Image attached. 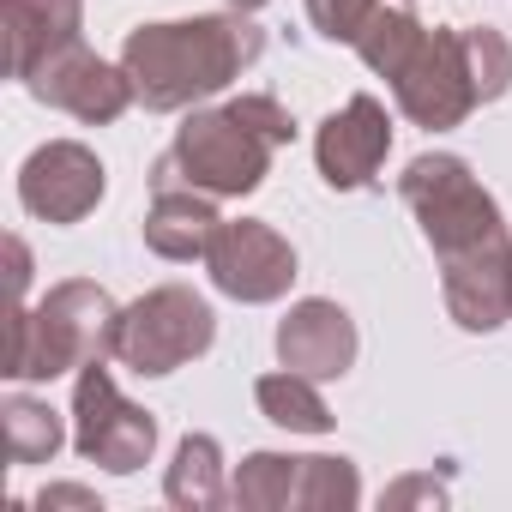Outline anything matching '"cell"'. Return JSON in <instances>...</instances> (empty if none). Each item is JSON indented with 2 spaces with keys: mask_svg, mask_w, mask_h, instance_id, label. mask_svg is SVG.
Listing matches in <instances>:
<instances>
[{
  "mask_svg": "<svg viewBox=\"0 0 512 512\" xmlns=\"http://www.w3.org/2000/svg\"><path fill=\"white\" fill-rule=\"evenodd\" d=\"M266 55V31L247 13L229 19H181V25H145L127 37L121 67L133 79V97L157 115L187 109L211 91H223L235 73H247Z\"/></svg>",
  "mask_w": 512,
  "mask_h": 512,
  "instance_id": "cell-2",
  "label": "cell"
},
{
  "mask_svg": "<svg viewBox=\"0 0 512 512\" xmlns=\"http://www.w3.org/2000/svg\"><path fill=\"white\" fill-rule=\"evenodd\" d=\"M73 446H79L91 464L115 470V476H127V470L151 464L157 422H151L139 404H127V398H121V386L109 380V368H103V362L79 368V386H73Z\"/></svg>",
  "mask_w": 512,
  "mask_h": 512,
  "instance_id": "cell-7",
  "label": "cell"
},
{
  "mask_svg": "<svg viewBox=\"0 0 512 512\" xmlns=\"http://www.w3.org/2000/svg\"><path fill=\"white\" fill-rule=\"evenodd\" d=\"M229 500L235 506H253V512H332V506H356L362 500V482H356V464L350 458H284V452H253L235 482H229Z\"/></svg>",
  "mask_w": 512,
  "mask_h": 512,
  "instance_id": "cell-6",
  "label": "cell"
},
{
  "mask_svg": "<svg viewBox=\"0 0 512 512\" xmlns=\"http://www.w3.org/2000/svg\"><path fill=\"white\" fill-rule=\"evenodd\" d=\"M121 338V308L109 290L73 278L55 284L43 308H13V344H7V380H55L67 368L109 362Z\"/></svg>",
  "mask_w": 512,
  "mask_h": 512,
  "instance_id": "cell-3",
  "label": "cell"
},
{
  "mask_svg": "<svg viewBox=\"0 0 512 512\" xmlns=\"http://www.w3.org/2000/svg\"><path fill=\"white\" fill-rule=\"evenodd\" d=\"M253 398H260V410H266L278 428H290V434H326V428H332L326 398H320V392H314V380H308V374H296V368L266 374L260 386H253Z\"/></svg>",
  "mask_w": 512,
  "mask_h": 512,
  "instance_id": "cell-19",
  "label": "cell"
},
{
  "mask_svg": "<svg viewBox=\"0 0 512 512\" xmlns=\"http://www.w3.org/2000/svg\"><path fill=\"white\" fill-rule=\"evenodd\" d=\"M398 91V109L440 133V127H458L482 97H476V73H470V55H464V31H434L422 37V49L410 55V67L392 79Z\"/></svg>",
  "mask_w": 512,
  "mask_h": 512,
  "instance_id": "cell-8",
  "label": "cell"
},
{
  "mask_svg": "<svg viewBox=\"0 0 512 512\" xmlns=\"http://www.w3.org/2000/svg\"><path fill=\"white\" fill-rule=\"evenodd\" d=\"M217 223H223V217L211 211V193L169 187V193H157V205H151V217H145V247L163 253V260H205Z\"/></svg>",
  "mask_w": 512,
  "mask_h": 512,
  "instance_id": "cell-16",
  "label": "cell"
},
{
  "mask_svg": "<svg viewBox=\"0 0 512 512\" xmlns=\"http://www.w3.org/2000/svg\"><path fill=\"white\" fill-rule=\"evenodd\" d=\"M464 55H470V73H476V97L494 103L512 85V43L494 25H470L464 31Z\"/></svg>",
  "mask_w": 512,
  "mask_h": 512,
  "instance_id": "cell-21",
  "label": "cell"
},
{
  "mask_svg": "<svg viewBox=\"0 0 512 512\" xmlns=\"http://www.w3.org/2000/svg\"><path fill=\"white\" fill-rule=\"evenodd\" d=\"M440 290H446V308L464 332H494L500 320H512V235L446 260Z\"/></svg>",
  "mask_w": 512,
  "mask_h": 512,
  "instance_id": "cell-13",
  "label": "cell"
},
{
  "mask_svg": "<svg viewBox=\"0 0 512 512\" xmlns=\"http://www.w3.org/2000/svg\"><path fill=\"white\" fill-rule=\"evenodd\" d=\"M422 37H428V31H422V19L410 13V0H380L374 19L362 25V37H356L350 49H356L380 79H398V73L410 67V55L422 49Z\"/></svg>",
  "mask_w": 512,
  "mask_h": 512,
  "instance_id": "cell-17",
  "label": "cell"
},
{
  "mask_svg": "<svg viewBox=\"0 0 512 512\" xmlns=\"http://www.w3.org/2000/svg\"><path fill=\"white\" fill-rule=\"evenodd\" d=\"M205 272L235 302H278L296 284V247L272 223H253V217L217 223V235L205 247Z\"/></svg>",
  "mask_w": 512,
  "mask_h": 512,
  "instance_id": "cell-9",
  "label": "cell"
},
{
  "mask_svg": "<svg viewBox=\"0 0 512 512\" xmlns=\"http://www.w3.org/2000/svg\"><path fill=\"white\" fill-rule=\"evenodd\" d=\"M7 458L13 464H49L61 452V416L37 398H7Z\"/></svg>",
  "mask_w": 512,
  "mask_h": 512,
  "instance_id": "cell-20",
  "label": "cell"
},
{
  "mask_svg": "<svg viewBox=\"0 0 512 512\" xmlns=\"http://www.w3.org/2000/svg\"><path fill=\"white\" fill-rule=\"evenodd\" d=\"M374 7L380 0H308V19H314V31L326 43H356L362 25L374 19Z\"/></svg>",
  "mask_w": 512,
  "mask_h": 512,
  "instance_id": "cell-22",
  "label": "cell"
},
{
  "mask_svg": "<svg viewBox=\"0 0 512 512\" xmlns=\"http://www.w3.org/2000/svg\"><path fill=\"white\" fill-rule=\"evenodd\" d=\"M422 494H440V500H446V488H434V482H404V488H392V500H422Z\"/></svg>",
  "mask_w": 512,
  "mask_h": 512,
  "instance_id": "cell-25",
  "label": "cell"
},
{
  "mask_svg": "<svg viewBox=\"0 0 512 512\" xmlns=\"http://www.w3.org/2000/svg\"><path fill=\"white\" fill-rule=\"evenodd\" d=\"M386 151H392V121H386V109H380L368 91L350 97V103L320 127V139H314L320 175H326V187H338V193L368 187V181L380 175Z\"/></svg>",
  "mask_w": 512,
  "mask_h": 512,
  "instance_id": "cell-12",
  "label": "cell"
},
{
  "mask_svg": "<svg viewBox=\"0 0 512 512\" xmlns=\"http://www.w3.org/2000/svg\"><path fill=\"white\" fill-rule=\"evenodd\" d=\"M296 139V121L278 97H235L223 109H193L175 145L151 169V193L193 187L211 199H241L266 181L272 151Z\"/></svg>",
  "mask_w": 512,
  "mask_h": 512,
  "instance_id": "cell-1",
  "label": "cell"
},
{
  "mask_svg": "<svg viewBox=\"0 0 512 512\" xmlns=\"http://www.w3.org/2000/svg\"><path fill=\"white\" fill-rule=\"evenodd\" d=\"M25 85H31V97H37V103H49V109L73 115V121H85V127H103V121L127 115V103H133V79H127V67L97 61L85 43H73V49L49 55Z\"/></svg>",
  "mask_w": 512,
  "mask_h": 512,
  "instance_id": "cell-10",
  "label": "cell"
},
{
  "mask_svg": "<svg viewBox=\"0 0 512 512\" xmlns=\"http://www.w3.org/2000/svg\"><path fill=\"white\" fill-rule=\"evenodd\" d=\"M19 199L43 223H79L103 199V163H97V151H85L79 139H55V145L31 151V163L19 169Z\"/></svg>",
  "mask_w": 512,
  "mask_h": 512,
  "instance_id": "cell-11",
  "label": "cell"
},
{
  "mask_svg": "<svg viewBox=\"0 0 512 512\" xmlns=\"http://www.w3.org/2000/svg\"><path fill=\"white\" fill-rule=\"evenodd\" d=\"M211 338H217V314L205 308V296H193L187 284H163L121 314L115 356L133 374H175L181 362L205 356Z\"/></svg>",
  "mask_w": 512,
  "mask_h": 512,
  "instance_id": "cell-5",
  "label": "cell"
},
{
  "mask_svg": "<svg viewBox=\"0 0 512 512\" xmlns=\"http://www.w3.org/2000/svg\"><path fill=\"white\" fill-rule=\"evenodd\" d=\"M37 506H91V512H97V494H91V488H43Z\"/></svg>",
  "mask_w": 512,
  "mask_h": 512,
  "instance_id": "cell-23",
  "label": "cell"
},
{
  "mask_svg": "<svg viewBox=\"0 0 512 512\" xmlns=\"http://www.w3.org/2000/svg\"><path fill=\"white\" fill-rule=\"evenodd\" d=\"M229 7H235V13H253V7H266V0H229Z\"/></svg>",
  "mask_w": 512,
  "mask_h": 512,
  "instance_id": "cell-26",
  "label": "cell"
},
{
  "mask_svg": "<svg viewBox=\"0 0 512 512\" xmlns=\"http://www.w3.org/2000/svg\"><path fill=\"white\" fill-rule=\"evenodd\" d=\"M398 193H404V205L422 217V235H428V247L440 253V266L458 260V253L488 247V241H506L500 205L482 193V181L470 175L464 157H446V151L416 157V163L398 175Z\"/></svg>",
  "mask_w": 512,
  "mask_h": 512,
  "instance_id": "cell-4",
  "label": "cell"
},
{
  "mask_svg": "<svg viewBox=\"0 0 512 512\" xmlns=\"http://www.w3.org/2000/svg\"><path fill=\"white\" fill-rule=\"evenodd\" d=\"M7 253H13V296H25V284H31V253H25V241H19V235L7 241Z\"/></svg>",
  "mask_w": 512,
  "mask_h": 512,
  "instance_id": "cell-24",
  "label": "cell"
},
{
  "mask_svg": "<svg viewBox=\"0 0 512 512\" xmlns=\"http://www.w3.org/2000/svg\"><path fill=\"white\" fill-rule=\"evenodd\" d=\"M85 0H7V73L31 79L49 55L79 43Z\"/></svg>",
  "mask_w": 512,
  "mask_h": 512,
  "instance_id": "cell-15",
  "label": "cell"
},
{
  "mask_svg": "<svg viewBox=\"0 0 512 512\" xmlns=\"http://www.w3.org/2000/svg\"><path fill=\"white\" fill-rule=\"evenodd\" d=\"M163 494H169V506H181V512H205V506H223V452H217V440L211 434H187L181 446H175V464H169V476H163Z\"/></svg>",
  "mask_w": 512,
  "mask_h": 512,
  "instance_id": "cell-18",
  "label": "cell"
},
{
  "mask_svg": "<svg viewBox=\"0 0 512 512\" xmlns=\"http://www.w3.org/2000/svg\"><path fill=\"white\" fill-rule=\"evenodd\" d=\"M278 362L296 368V374H308V380L350 374V362H356V326H350V314L338 302H320V296L296 302L284 314V326H278Z\"/></svg>",
  "mask_w": 512,
  "mask_h": 512,
  "instance_id": "cell-14",
  "label": "cell"
}]
</instances>
